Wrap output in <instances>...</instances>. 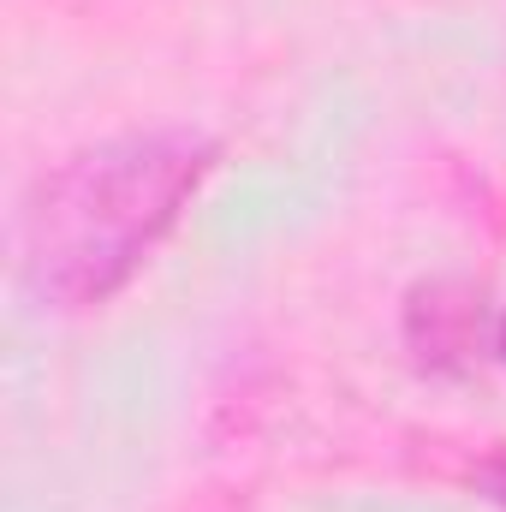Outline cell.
<instances>
[{
  "label": "cell",
  "instance_id": "cell-4",
  "mask_svg": "<svg viewBox=\"0 0 506 512\" xmlns=\"http://www.w3.org/2000/svg\"><path fill=\"white\" fill-rule=\"evenodd\" d=\"M495 358L506 364V316H501V334H495Z\"/></svg>",
  "mask_w": 506,
  "mask_h": 512
},
{
  "label": "cell",
  "instance_id": "cell-2",
  "mask_svg": "<svg viewBox=\"0 0 506 512\" xmlns=\"http://www.w3.org/2000/svg\"><path fill=\"white\" fill-rule=\"evenodd\" d=\"M501 316L489 310V286L471 274H429L405 292L399 340L417 376L429 382H465L495 352Z\"/></svg>",
  "mask_w": 506,
  "mask_h": 512
},
{
  "label": "cell",
  "instance_id": "cell-1",
  "mask_svg": "<svg viewBox=\"0 0 506 512\" xmlns=\"http://www.w3.org/2000/svg\"><path fill=\"white\" fill-rule=\"evenodd\" d=\"M215 167L221 143L191 126L120 131L60 155L18 209V280L30 304L84 316L120 298Z\"/></svg>",
  "mask_w": 506,
  "mask_h": 512
},
{
  "label": "cell",
  "instance_id": "cell-3",
  "mask_svg": "<svg viewBox=\"0 0 506 512\" xmlns=\"http://www.w3.org/2000/svg\"><path fill=\"white\" fill-rule=\"evenodd\" d=\"M471 483H477V495H483L489 507L506 512V453H489V459L471 471Z\"/></svg>",
  "mask_w": 506,
  "mask_h": 512
}]
</instances>
